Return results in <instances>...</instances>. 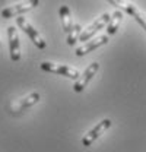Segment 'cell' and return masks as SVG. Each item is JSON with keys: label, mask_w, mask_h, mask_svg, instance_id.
I'll return each instance as SVG.
<instances>
[{"label": "cell", "mask_w": 146, "mask_h": 152, "mask_svg": "<svg viewBox=\"0 0 146 152\" xmlns=\"http://www.w3.org/2000/svg\"><path fill=\"white\" fill-rule=\"evenodd\" d=\"M16 23H18L19 28H20L28 37L31 38V41L35 44L38 48H41V50L45 48V41H44V38L41 37V34L36 31L35 28H34L26 19L22 18V16H18V18H16Z\"/></svg>", "instance_id": "1"}, {"label": "cell", "mask_w": 146, "mask_h": 152, "mask_svg": "<svg viewBox=\"0 0 146 152\" xmlns=\"http://www.w3.org/2000/svg\"><path fill=\"white\" fill-rule=\"evenodd\" d=\"M41 69L44 72H50V73H57V75L66 76L69 79H79V72L73 67H69L66 64H55V63H50V61H44L41 63Z\"/></svg>", "instance_id": "2"}, {"label": "cell", "mask_w": 146, "mask_h": 152, "mask_svg": "<svg viewBox=\"0 0 146 152\" xmlns=\"http://www.w3.org/2000/svg\"><path fill=\"white\" fill-rule=\"evenodd\" d=\"M110 126H111V120H110V118H104L102 121H99L93 129H91L89 132L83 136L82 145H83V146H91L92 143H93L101 134H104V133L108 130Z\"/></svg>", "instance_id": "3"}, {"label": "cell", "mask_w": 146, "mask_h": 152, "mask_svg": "<svg viewBox=\"0 0 146 152\" xmlns=\"http://www.w3.org/2000/svg\"><path fill=\"white\" fill-rule=\"evenodd\" d=\"M98 69H99V64H98L96 61H93L92 64H89V66L86 67V70L79 76V79L74 82V85H73V91H74V92H82V91L88 86V83L91 82L92 77L96 75Z\"/></svg>", "instance_id": "4"}, {"label": "cell", "mask_w": 146, "mask_h": 152, "mask_svg": "<svg viewBox=\"0 0 146 152\" xmlns=\"http://www.w3.org/2000/svg\"><path fill=\"white\" fill-rule=\"evenodd\" d=\"M39 4L38 0H31V1H23V3H18L15 6H9L6 9L1 10V18H13V16H19L20 13H25L28 10H31L32 7H35Z\"/></svg>", "instance_id": "5"}, {"label": "cell", "mask_w": 146, "mask_h": 152, "mask_svg": "<svg viewBox=\"0 0 146 152\" xmlns=\"http://www.w3.org/2000/svg\"><path fill=\"white\" fill-rule=\"evenodd\" d=\"M110 19H111V15L108 13H104V15H101L99 18L96 19V20H93V23L89 25L82 34H80V37H79V41H89L99 29H102L105 25H108Z\"/></svg>", "instance_id": "6"}, {"label": "cell", "mask_w": 146, "mask_h": 152, "mask_svg": "<svg viewBox=\"0 0 146 152\" xmlns=\"http://www.w3.org/2000/svg\"><path fill=\"white\" fill-rule=\"evenodd\" d=\"M108 3L112 4V6H118V7L124 9L128 15H131V16L134 18V20H136L139 25H142V28L146 31V16L136 7V6H133L131 3H127V1H114V0H110Z\"/></svg>", "instance_id": "7"}, {"label": "cell", "mask_w": 146, "mask_h": 152, "mask_svg": "<svg viewBox=\"0 0 146 152\" xmlns=\"http://www.w3.org/2000/svg\"><path fill=\"white\" fill-rule=\"evenodd\" d=\"M7 37H9V53L13 61H18L20 58V44H19V35L15 26L7 28Z\"/></svg>", "instance_id": "8"}, {"label": "cell", "mask_w": 146, "mask_h": 152, "mask_svg": "<svg viewBox=\"0 0 146 152\" xmlns=\"http://www.w3.org/2000/svg\"><path fill=\"white\" fill-rule=\"evenodd\" d=\"M107 42H108V37H107V35H101V37H98V38H93V39H91V41L85 42L83 45H80L79 48H76V56L77 57L85 56V54L91 53V51H93V50H96L98 47L105 45Z\"/></svg>", "instance_id": "9"}, {"label": "cell", "mask_w": 146, "mask_h": 152, "mask_svg": "<svg viewBox=\"0 0 146 152\" xmlns=\"http://www.w3.org/2000/svg\"><path fill=\"white\" fill-rule=\"evenodd\" d=\"M38 101H39V94L38 92H32L28 96H25L23 99H19L18 102H15L12 105L10 111H12V114H18L20 111H23V110H26V108H29V107H32Z\"/></svg>", "instance_id": "10"}, {"label": "cell", "mask_w": 146, "mask_h": 152, "mask_svg": "<svg viewBox=\"0 0 146 152\" xmlns=\"http://www.w3.org/2000/svg\"><path fill=\"white\" fill-rule=\"evenodd\" d=\"M58 13H60V19H61L63 31H64L66 34H69V32H70V29H72V26H73L69 6H61V7H60V10H58Z\"/></svg>", "instance_id": "11"}, {"label": "cell", "mask_w": 146, "mask_h": 152, "mask_svg": "<svg viewBox=\"0 0 146 152\" xmlns=\"http://www.w3.org/2000/svg\"><path fill=\"white\" fill-rule=\"evenodd\" d=\"M121 20H123V12L115 10V12L111 15V19H110L108 25H107V34H108V35H114V34L117 32V29H118Z\"/></svg>", "instance_id": "12"}, {"label": "cell", "mask_w": 146, "mask_h": 152, "mask_svg": "<svg viewBox=\"0 0 146 152\" xmlns=\"http://www.w3.org/2000/svg\"><path fill=\"white\" fill-rule=\"evenodd\" d=\"M82 31V26L79 25V23H74L72 26V29H70V32L67 34V44L69 45H74L77 41H79V37H80V32Z\"/></svg>", "instance_id": "13"}]
</instances>
